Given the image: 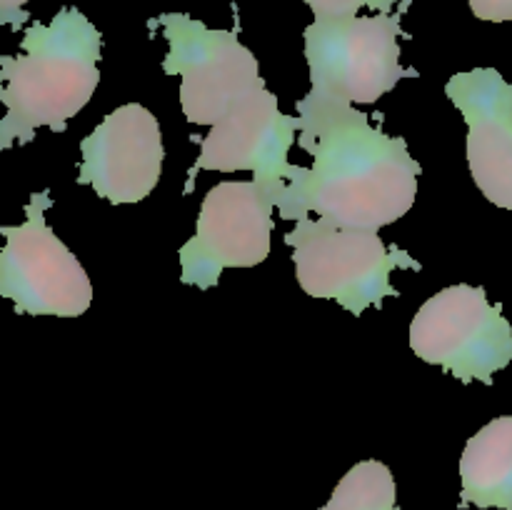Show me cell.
Here are the masks:
<instances>
[{
	"instance_id": "1",
	"label": "cell",
	"mask_w": 512,
	"mask_h": 510,
	"mask_svg": "<svg viewBox=\"0 0 512 510\" xmlns=\"http://www.w3.org/2000/svg\"><path fill=\"white\" fill-rule=\"evenodd\" d=\"M298 118L300 148L313 165H298L288 180L280 218L318 213L340 228L380 230L413 208L423 168L403 138L373 128L355 105L313 90L298 100Z\"/></svg>"
},
{
	"instance_id": "2",
	"label": "cell",
	"mask_w": 512,
	"mask_h": 510,
	"mask_svg": "<svg viewBox=\"0 0 512 510\" xmlns=\"http://www.w3.org/2000/svg\"><path fill=\"white\" fill-rule=\"evenodd\" d=\"M103 35L78 8H63L50 25L25 30L23 55L0 58V148L30 143L48 125L63 133L65 123L88 105L100 83Z\"/></svg>"
},
{
	"instance_id": "3",
	"label": "cell",
	"mask_w": 512,
	"mask_h": 510,
	"mask_svg": "<svg viewBox=\"0 0 512 510\" xmlns=\"http://www.w3.org/2000/svg\"><path fill=\"white\" fill-rule=\"evenodd\" d=\"M285 243L293 248L300 288L310 298L338 300L358 318L370 305L380 308L385 298L400 295L390 285L395 268H423L405 250L388 248L378 230L340 228L323 218L298 220Z\"/></svg>"
},
{
	"instance_id": "4",
	"label": "cell",
	"mask_w": 512,
	"mask_h": 510,
	"mask_svg": "<svg viewBox=\"0 0 512 510\" xmlns=\"http://www.w3.org/2000/svg\"><path fill=\"white\" fill-rule=\"evenodd\" d=\"M400 13L315 20L305 28L310 90L343 103H375L415 70L400 65Z\"/></svg>"
},
{
	"instance_id": "5",
	"label": "cell",
	"mask_w": 512,
	"mask_h": 510,
	"mask_svg": "<svg viewBox=\"0 0 512 510\" xmlns=\"http://www.w3.org/2000/svg\"><path fill=\"white\" fill-rule=\"evenodd\" d=\"M410 348L463 383L493 385V375L512 363V325L483 288L450 285L420 305L410 323Z\"/></svg>"
},
{
	"instance_id": "6",
	"label": "cell",
	"mask_w": 512,
	"mask_h": 510,
	"mask_svg": "<svg viewBox=\"0 0 512 510\" xmlns=\"http://www.w3.org/2000/svg\"><path fill=\"white\" fill-rule=\"evenodd\" d=\"M168 55L163 70L180 75V108L195 125H218L238 100L265 88L255 55L235 30H210L183 13H163Z\"/></svg>"
},
{
	"instance_id": "7",
	"label": "cell",
	"mask_w": 512,
	"mask_h": 510,
	"mask_svg": "<svg viewBox=\"0 0 512 510\" xmlns=\"http://www.w3.org/2000/svg\"><path fill=\"white\" fill-rule=\"evenodd\" d=\"M50 205V190L33 193L25 223L0 228V295L13 300L18 313L78 318L90 308L93 285L80 260L45 223Z\"/></svg>"
},
{
	"instance_id": "8",
	"label": "cell",
	"mask_w": 512,
	"mask_h": 510,
	"mask_svg": "<svg viewBox=\"0 0 512 510\" xmlns=\"http://www.w3.org/2000/svg\"><path fill=\"white\" fill-rule=\"evenodd\" d=\"M275 200L255 180H225L208 190L195 235L180 248V280L213 288L225 268H253L270 255Z\"/></svg>"
},
{
	"instance_id": "9",
	"label": "cell",
	"mask_w": 512,
	"mask_h": 510,
	"mask_svg": "<svg viewBox=\"0 0 512 510\" xmlns=\"http://www.w3.org/2000/svg\"><path fill=\"white\" fill-rule=\"evenodd\" d=\"M300 130V118L280 113L278 95L268 88L253 90L228 110L218 125H213L200 143V158L195 170H253L255 183L280 203L285 185L298 165L288 163V150Z\"/></svg>"
},
{
	"instance_id": "10",
	"label": "cell",
	"mask_w": 512,
	"mask_h": 510,
	"mask_svg": "<svg viewBox=\"0 0 512 510\" xmlns=\"http://www.w3.org/2000/svg\"><path fill=\"white\" fill-rule=\"evenodd\" d=\"M78 183L110 203H140L163 173V133L145 105H120L80 143Z\"/></svg>"
},
{
	"instance_id": "11",
	"label": "cell",
	"mask_w": 512,
	"mask_h": 510,
	"mask_svg": "<svg viewBox=\"0 0 512 510\" xmlns=\"http://www.w3.org/2000/svg\"><path fill=\"white\" fill-rule=\"evenodd\" d=\"M445 93L468 123V165L480 193L512 210V83L495 68L448 80Z\"/></svg>"
},
{
	"instance_id": "12",
	"label": "cell",
	"mask_w": 512,
	"mask_h": 510,
	"mask_svg": "<svg viewBox=\"0 0 512 510\" xmlns=\"http://www.w3.org/2000/svg\"><path fill=\"white\" fill-rule=\"evenodd\" d=\"M460 508L512 510V415L490 420L460 458Z\"/></svg>"
},
{
	"instance_id": "13",
	"label": "cell",
	"mask_w": 512,
	"mask_h": 510,
	"mask_svg": "<svg viewBox=\"0 0 512 510\" xmlns=\"http://www.w3.org/2000/svg\"><path fill=\"white\" fill-rule=\"evenodd\" d=\"M320 510H403L395 505L393 473L380 460L353 465Z\"/></svg>"
},
{
	"instance_id": "14",
	"label": "cell",
	"mask_w": 512,
	"mask_h": 510,
	"mask_svg": "<svg viewBox=\"0 0 512 510\" xmlns=\"http://www.w3.org/2000/svg\"><path fill=\"white\" fill-rule=\"evenodd\" d=\"M305 3L313 10L315 20H330L358 15L360 8H373L388 15L398 5V0H305Z\"/></svg>"
},
{
	"instance_id": "15",
	"label": "cell",
	"mask_w": 512,
	"mask_h": 510,
	"mask_svg": "<svg viewBox=\"0 0 512 510\" xmlns=\"http://www.w3.org/2000/svg\"><path fill=\"white\" fill-rule=\"evenodd\" d=\"M470 10L475 18L490 20V23L512 20V0H470Z\"/></svg>"
},
{
	"instance_id": "16",
	"label": "cell",
	"mask_w": 512,
	"mask_h": 510,
	"mask_svg": "<svg viewBox=\"0 0 512 510\" xmlns=\"http://www.w3.org/2000/svg\"><path fill=\"white\" fill-rule=\"evenodd\" d=\"M25 3L28 0H0V23L18 30L28 20V13L23 10Z\"/></svg>"
}]
</instances>
